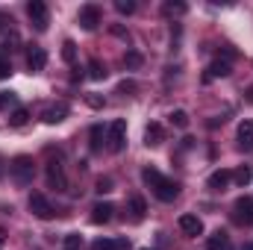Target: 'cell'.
<instances>
[{
  "label": "cell",
  "mask_w": 253,
  "mask_h": 250,
  "mask_svg": "<svg viewBox=\"0 0 253 250\" xmlns=\"http://www.w3.org/2000/svg\"><path fill=\"white\" fill-rule=\"evenodd\" d=\"M115 9H118L121 15H132V12H135V3H132V0H118Z\"/></svg>",
  "instance_id": "28"
},
{
  "label": "cell",
  "mask_w": 253,
  "mask_h": 250,
  "mask_svg": "<svg viewBox=\"0 0 253 250\" xmlns=\"http://www.w3.org/2000/svg\"><path fill=\"white\" fill-rule=\"evenodd\" d=\"M97 191H100V194H109V191H112V180H109V177H100V180H97Z\"/></svg>",
  "instance_id": "31"
},
{
  "label": "cell",
  "mask_w": 253,
  "mask_h": 250,
  "mask_svg": "<svg viewBox=\"0 0 253 250\" xmlns=\"http://www.w3.org/2000/svg\"><path fill=\"white\" fill-rule=\"evenodd\" d=\"M91 250H129V242L126 239H106V236H100V239H94Z\"/></svg>",
  "instance_id": "12"
},
{
  "label": "cell",
  "mask_w": 253,
  "mask_h": 250,
  "mask_svg": "<svg viewBox=\"0 0 253 250\" xmlns=\"http://www.w3.org/2000/svg\"><path fill=\"white\" fill-rule=\"evenodd\" d=\"M245 100L253 106V85H248V88H245Z\"/></svg>",
  "instance_id": "35"
},
{
  "label": "cell",
  "mask_w": 253,
  "mask_h": 250,
  "mask_svg": "<svg viewBox=\"0 0 253 250\" xmlns=\"http://www.w3.org/2000/svg\"><path fill=\"white\" fill-rule=\"evenodd\" d=\"M124 144H126V121L118 118V121L109 124V150H112V153H121Z\"/></svg>",
  "instance_id": "7"
},
{
  "label": "cell",
  "mask_w": 253,
  "mask_h": 250,
  "mask_svg": "<svg viewBox=\"0 0 253 250\" xmlns=\"http://www.w3.org/2000/svg\"><path fill=\"white\" fill-rule=\"evenodd\" d=\"M180 230H183L186 236H191V239H197V236H203V221H200L197 215L186 212V215H180Z\"/></svg>",
  "instance_id": "9"
},
{
  "label": "cell",
  "mask_w": 253,
  "mask_h": 250,
  "mask_svg": "<svg viewBox=\"0 0 253 250\" xmlns=\"http://www.w3.org/2000/svg\"><path fill=\"white\" fill-rule=\"evenodd\" d=\"M9 171H12V180H15L18 186H30V183H33V177H36L33 156H15V159H12V165H9Z\"/></svg>",
  "instance_id": "2"
},
{
  "label": "cell",
  "mask_w": 253,
  "mask_h": 250,
  "mask_svg": "<svg viewBox=\"0 0 253 250\" xmlns=\"http://www.w3.org/2000/svg\"><path fill=\"white\" fill-rule=\"evenodd\" d=\"M83 248V236L80 233H68L62 242V250H80Z\"/></svg>",
  "instance_id": "21"
},
{
  "label": "cell",
  "mask_w": 253,
  "mask_h": 250,
  "mask_svg": "<svg viewBox=\"0 0 253 250\" xmlns=\"http://www.w3.org/2000/svg\"><path fill=\"white\" fill-rule=\"evenodd\" d=\"M3 24H6V18H3V15H0V30H3Z\"/></svg>",
  "instance_id": "36"
},
{
  "label": "cell",
  "mask_w": 253,
  "mask_h": 250,
  "mask_svg": "<svg viewBox=\"0 0 253 250\" xmlns=\"http://www.w3.org/2000/svg\"><path fill=\"white\" fill-rule=\"evenodd\" d=\"M138 85L132 83V80H124V83H118V94H132Z\"/></svg>",
  "instance_id": "30"
},
{
  "label": "cell",
  "mask_w": 253,
  "mask_h": 250,
  "mask_svg": "<svg viewBox=\"0 0 253 250\" xmlns=\"http://www.w3.org/2000/svg\"><path fill=\"white\" fill-rule=\"evenodd\" d=\"M88 77H91V80H106V65H100L97 59H91V62H88Z\"/></svg>",
  "instance_id": "22"
},
{
  "label": "cell",
  "mask_w": 253,
  "mask_h": 250,
  "mask_svg": "<svg viewBox=\"0 0 253 250\" xmlns=\"http://www.w3.org/2000/svg\"><path fill=\"white\" fill-rule=\"evenodd\" d=\"M186 9H189L186 3H165V6H162L165 15H186Z\"/></svg>",
  "instance_id": "27"
},
{
  "label": "cell",
  "mask_w": 253,
  "mask_h": 250,
  "mask_svg": "<svg viewBox=\"0 0 253 250\" xmlns=\"http://www.w3.org/2000/svg\"><path fill=\"white\" fill-rule=\"evenodd\" d=\"M141 180L147 183V186L153 188V194L162 200V203H171V200H177V194H180V186L174 183V180H168V177H162L153 165H147L144 171H141Z\"/></svg>",
  "instance_id": "1"
},
{
  "label": "cell",
  "mask_w": 253,
  "mask_h": 250,
  "mask_svg": "<svg viewBox=\"0 0 253 250\" xmlns=\"http://www.w3.org/2000/svg\"><path fill=\"white\" fill-rule=\"evenodd\" d=\"M85 103H88L91 109H103V106H106V100H103L100 94H85Z\"/></svg>",
  "instance_id": "29"
},
{
  "label": "cell",
  "mask_w": 253,
  "mask_h": 250,
  "mask_svg": "<svg viewBox=\"0 0 253 250\" xmlns=\"http://www.w3.org/2000/svg\"><path fill=\"white\" fill-rule=\"evenodd\" d=\"M27 118H30V112H27L24 106H18V109L9 115V126H24L27 124Z\"/></svg>",
  "instance_id": "20"
},
{
  "label": "cell",
  "mask_w": 253,
  "mask_h": 250,
  "mask_svg": "<svg viewBox=\"0 0 253 250\" xmlns=\"http://www.w3.org/2000/svg\"><path fill=\"white\" fill-rule=\"evenodd\" d=\"M129 212H132V221H141V218L147 215V203H144L141 194H132V197H129Z\"/></svg>",
  "instance_id": "19"
},
{
  "label": "cell",
  "mask_w": 253,
  "mask_h": 250,
  "mask_svg": "<svg viewBox=\"0 0 253 250\" xmlns=\"http://www.w3.org/2000/svg\"><path fill=\"white\" fill-rule=\"evenodd\" d=\"M44 65H47V50L39 47V44H33L30 53H27V68H30L33 74H39V71H44Z\"/></svg>",
  "instance_id": "8"
},
{
  "label": "cell",
  "mask_w": 253,
  "mask_h": 250,
  "mask_svg": "<svg viewBox=\"0 0 253 250\" xmlns=\"http://www.w3.org/2000/svg\"><path fill=\"white\" fill-rule=\"evenodd\" d=\"M9 103H15V94H12V91H0V109L9 106Z\"/></svg>",
  "instance_id": "33"
},
{
  "label": "cell",
  "mask_w": 253,
  "mask_h": 250,
  "mask_svg": "<svg viewBox=\"0 0 253 250\" xmlns=\"http://www.w3.org/2000/svg\"><path fill=\"white\" fill-rule=\"evenodd\" d=\"M162 138H165L162 126H159V124H147V129H144V144H147V147H156V144H162Z\"/></svg>",
  "instance_id": "18"
},
{
  "label": "cell",
  "mask_w": 253,
  "mask_h": 250,
  "mask_svg": "<svg viewBox=\"0 0 253 250\" xmlns=\"http://www.w3.org/2000/svg\"><path fill=\"white\" fill-rule=\"evenodd\" d=\"M141 250H150V248H141Z\"/></svg>",
  "instance_id": "39"
},
{
  "label": "cell",
  "mask_w": 253,
  "mask_h": 250,
  "mask_svg": "<svg viewBox=\"0 0 253 250\" xmlns=\"http://www.w3.org/2000/svg\"><path fill=\"white\" fill-rule=\"evenodd\" d=\"M0 248H3V236H0Z\"/></svg>",
  "instance_id": "38"
},
{
  "label": "cell",
  "mask_w": 253,
  "mask_h": 250,
  "mask_svg": "<svg viewBox=\"0 0 253 250\" xmlns=\"http://www.w3.org/2000/svg\"><path fill=\"white\" fill-rule=\"evenodd\" d=\"M206 248H209V250H233V245H230V236H227L224 230H215V233L209 236Z\"/></svg>",
  "instance_id": "15"
},
{
  "label": "cell",
  "mask_w": 253,
  "mask_h": 250,
  "mask_svg": "<svg viewBox=\"0 0 253 250\" xmlns=\"http://www.w3.org/2000/svg\"><path fill=\"white\" fill-rule=\"evenodd\" d=\"M112 212H115L112 203H97V206L91 209V224H106V221H112Z\"/></svg>",
  "instance_id": "14"
},
{
  "label": "cell",
  "mask_w": 253,
  "mask_h": 250,
  "mask_svg": "<svg viewBox=\"0 0 253 250\" xmlns=\"http://www.w3.org/2000/svg\"><path fill=\"white\" fill-rule=\"evenodd\" d=\"M242 250H253V242H251V245H245V248H242Z\"/></svg>",
  "instance_id": "37"
},
{
  "label": "cell",
  "mask_w": 253,
  "mask_h": 250,
  "mask_svg": "<svg viewBox=\"0 0 253 250\" xmlns=\"http://www.w3.org/2000/svg\"><path fill=\"white\" fill-rule=\"evenodd\" d=\"M233 180H236L239 186L245 188V186H248V183H251V180H253V171H251V168H248V165H242V168H239V171L233 174Z\"/></svg>",
  "instance_id": "23"
},
{
  "label": "cell",
  "mask_w": 253,
  "mask_h": 250,
  "mask_svg": "<svg viewBox=\"0 0 253 250\" xmlns=\"http://www.w3.org/2000/svg\"><path fill=\"white\" fill-rule=\"evenodd\" d=\"M236 212H239V218L245 224H253V200L251 197H239L236 200Z\"/></svg>",
  "instance_id": "17"
},
{
  "label": "cell",
  "mask_w": 253,
  "mask_h": 250,
  "mask_svg": "<svg viewBox=\"0 0 253 250\" xmlns=\"http://www.w3.org/2000/svg\"><path fill=\"white\" fill-rule=\"evenodd\" d=\"M230 180H233V174H230L227 168H218V171H212V174H209L206 186L212 188V191H224V188L230 186Z\"/></svg>",
  "instance_id": "11"
},
{
  "label": "cell",
  "mask_w": 253,
  "mask_h": 250,
  "mask_svg": "<svg viewBox=\"0 0 253 250\" xmlns=\"http://www.w3.org/2000/svg\"><path fill=\"white\" fill-rule=\"evenodd\" d=\"M27 203H30V212H33L36 218H42V221H50V218H53V206H50V200H47L44 194L33 191Z\"/></svg>",
  "instance_id": "6"
},
{
  "label": "cell",
  "mask_w": 253,
  "mask_h": 250,
  "mask_svg": "<svg viewBox=\"0 0 253 250\" xmlns=\"http://www.w3.org/2000/svg\"><path fill=\"white\" fill-rule=\"evenodd\" d=\"M27 15H30L33 27H36L39 33H44V30H47V24H50L47 3H42V0H30V3H27Z\"/></svg>",
  "instance_id": "3"
},
{
  "label": "cell",
  "mask_w": 253,
  "mask_h": 250,
  "mask_svg": "<svg viewBox=\"0 0 253 250\" xmlns=\"http://www.w3.org/2000/svg\"><path fill=\"white\" fill-rule=\"evenodd\" d=\"M12 74V65H9V59H0V80H6Z\"/></svg>",
  "instance_id": "34"
},
{
  "label": "cell",
  "mask_w": 253,
  "mask_h": 250,
  "mask_svg": "<svg viewBox=\"0 0 253 250\" xmlns=\"http://www.w3.org/2000/svg\"><path fill=\"white\" fill-rule=\"evenodd\" d=\"M62 59L68 65L77 62V44H74V42H65V44H62Z\"/></svg>",
  "instance_id": "25"
},
{
  "label": "cell",
  "mask_w": 253,
  "mask_h": 250,
  "mask_svg": "<svg viewBox=\"0 0 253 250\" xmlns=\"http://www.w3.org/2000/svg\"><path fill=\"white\" fill-rule=\"evenodd\" d=\"M171 124L180 126V129H186V126H189V112H186V109H174V112H171Z\"/></svg>",
  "instance_id": "24"
},
{
  "label": "cell",
  "mask_w": 253,
  "mask_h": 250,
  "mask_svg": "<svg viewBox=\"0 0 253 250\" xmlns=\"http://www.w3.org/2000/svg\"><path fill=\"white\" fill-rule=\"evenodd\" d=\"M77 21H80V27L83 30H97V24L103 21V12H100V6L97 3H85L83 9H80V15H77Z\"/></svg>",
  "instance_id": "5"
},
{
  "label": "cell",
  "mask_w": 253,
  "mask_h": 250,
  "mask_svg": "<svg viewBox=\"0 0 253 250\" xmlns=\"http://www.w3.org/2000/svg\"><path fill=\"white\" fill-rule=\"evenodd\" d=\"M239 147L242 150H253V121H242L239 124Z\"/></svg>",
  "instance_id": "13"
},
{
  "label": "cell",
  "mask_w": 253,
  "mask_h": 250,
  "mask_svg": "<svg viewBox=\"0 0 253 250\" xmlns=\"http://www.w3.org/2000/svg\"><path fill=\"white\" fill-rule=\"evenodd\" d=\"M65 115H68V106H65V103L47 106V109H44V124H59V121H65Z\"/></svg>",
  "instance_id": "16"
},
{
  "label": "cell",
  "mask_w": 253,
  "mask_h": 250,
  "mask_svg": "<svg viewBox=\"0 0 253 250\" xmlns=\"http://www.w3.org/2000/svg\"><path fill=\"white\" fill-rule=\"evenodd\" d=\"M124 62L129 65V68H138V65H141V56H138L135 50H129V53H126V56H124Z\"/></svg>",
  "instance_id": "32"
},
{
  "label": "cell",
  "mask_w": 253,
  "mask_h": 250,
  "mask_svg": "<svg viewBox=\"0 0 253 250\" xmlns=\"http://www.w3.org/2000/svg\"><path fill=\"white\" fill-rule=\"evenodd\" d=\"M44 177H47V186L56 188V191H68V177H65V168L59 159H50L47 168H44Z\"/></svg>",
  "instance_id": "4"
},
{
  "label": "cell",
  "mask_w": 253,
  "mask_h": 250,
  "mask_svg": "<svg viewBox=\"0 0 253 250\" xmlns=\"http://www.w3.org/2000/svg\"><path fill=\"white\" fill-rule=\"evenodd\" d=\"M230 62L227 59H215V62L206 68V74H203V83H212V80H218V77H230Z\"/></svg>",
  "instance_id": "10"
},
{
  "label": "cell",
  "mask_w": 253,
  "mask_h": 250,
  "mask_svg": "<svg viewBox=\"0 0 253 250\" xmlns=\"http://www.w3.org/2000/svg\"><path fill=\"white\" fill-rule=\"evenodd\" d=\"M100 144H103V126L94 124L91 126V150H100Z\"/></svg>",
  "instance_id": "26"
}]
</instances>
